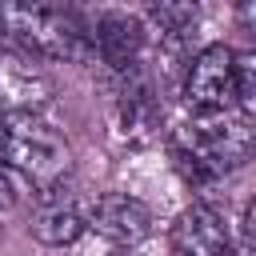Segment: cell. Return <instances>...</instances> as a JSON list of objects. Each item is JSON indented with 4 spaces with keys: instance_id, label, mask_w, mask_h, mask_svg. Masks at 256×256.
Wrapping results in <instances>:
<instances>
[{
    "instance_id": "obj_1",
    "label": "cell",
    "mask_w": 256,
    "mask_h": 256,
    "mask_svg": "<svg viewBox=\"0 0 256 256\" xmlns=\"http://www.w3.org/2000/svg\"><path fill=\"white\" fill-rule=\"evenodd\" d=\"M172 156L176 168L196 188L224 180V172L240 168L252 156V112L224 108V112L192 116L184 128L172 132Z\"/></svg>"
},
{
    "instance_id": "obj_2",
    "label": "cell",
    "mask_w": 256,
    "mask_h": 256,
    "mask_svg": "<svg viewBox=\"0 0 256 256\" xmlns=\"http://www.w3.org/2000/svg\"><path fill=\"white\" fill-rule=\"evenodd\" d=\"M0 44L28 60H92V36L72 12H64L52 0H0Z\"/></svg>"
},
{
    "instance_id": "obj_3",
    "label": "cell",
    "mask_w": 256,
    "mask_h": 256,
    "mask_svg": "<svg viewBox=\"0 0 256 256\" xmlns=\"http://www.w3.org/2000/svg\"><path fill=\"white\" fill-rule=\"evenodd\" d=\"M72 148L40 112H4L0 116V172L16 184L48 192L68 180Z\"/></svg>"
},
{
    "instance_id": "obj_4",
    "label": "cell",
    "mask_w": 256,
    "mask_h": 256,
    "mask_svg": "<svg viewBox=\"0 0 256 256\" xmlns=\"http://www.w3.org/2000/svg\"><path fill=\"white\" fill-rule=\"evenodd\" d=\"M232 48L228 44H208L200 48L188 68H184V104L192 116H208V112H224L236 108V80H232Z\"/></svg>"
},
{
    "instance_id": "obj_5",
    "label": "cell",
    "mask_w": 256,
    "mask_h": 256,
    "mask_svg": "<svg viewBox=\"0 0 256 256\" xmlns=\"http://www.w3.org/2000/svg\"><path fill=\"white\" fill-rule=\"evenodd\" d=\"M112 76V124L124 140L144 144L156 136L160 128V104H156V88L148 68H128V72H108Z\"/></svg>"
},
{
    "instance_id": "obj_6",
    "label": "cell",
    "mask_w": 256,
    "mask_h": 256,
    "mask_svg": "<svg viewBox=\"0 0 256 256\" xmlns=\"http://www.w3.org/2000/svg\"><path fill=\"white\" fill-rule=\"evenodd\" d=\"M84 220H88V228H96L104 240H112L120 248H132L144 236H152V208L128 192H104L88 208Z\"/></svg>"
},
{
    "instance_id": "obj_7",
    "label": "cell",
    "mask_w": 256,
    "mask_h": 256,
    "mask_svg": "<svg viewBox=\"0 0 256 256\" xmlns=\"http://www.w3.org/2000/svg\"><path fill=\"white\" fill-rule=\"evenodd\" d=\"M144 44H148V32L128 12H104L92 28V56H100V64L108 72L140 68L144 64Z\"/></svg>"
},
{
    "instance_id": "obj_8",
    "label": "cell",
    "mask_w": 256,
    "mask_h": 256,
    "mask_svg": "<svg viewBox=\"0 0 256 256\" xmlns=\"http://www.w3.org/2000/svg\"><path fill=\"white\" fill-rule=\"evenodd\" d=\"M52 100V80L20 52L0 44V116L4 112H40Z\"/></svg>"
},
{
    "instance_id": "obj_9",
    "label": "cell",
    "mask_w": 256,
    "mask_h": 256,
    "mask_svg": "<svg viewBox=\"0 0 256 256\" xmlns=\"http://www.w3.org/2000/svg\"><path fill=\"white\" fill-rule=\"evenodd\" d=\"M228 244V224L208 200L188 204L172 224V256H224Z\"/></svg>"
},
{
    "instance_id": "obj_10",
    "label": "cell",
    "mask_w": 256,
    "mask_h": 256,
    "mask_svg": "<svg viewBox=\"0 0 256 256\" xmlns=\"http://www.w3.org/2000/svg\"><path fill=\"white\" fill-rule=\"evenodd\" d=\"M60 188L64 184H56V188H48V192H36L40 196V208H36V216H32V236L40 240V244H48V248H64V244H76L80 236H84V228H88V220H84V212L68 200V196H60Z\"/></svg>"
},
{
    "instance_id": "obj_11",
    "label": "cell",
    "mask_w": 256,
    "mask_h": 256,
    "mask_svg": "<svg viewBox=\"0 0 256 256\" xmlns=\"http://www.w3.org/2000/svg\"><path fill=\"white\" fill-rule=\"evenodd\" d=\"M144 12L152 16V24L168 36H184L196 28V12L200 0H144Z\"/></svg>"
},
{
    "instance_id": "obj_12",
    "label": "cell",
    "mask_w": 256,
    "mask_h": 256,
    "mask_svg": "<svg viewBox=\"0 0 256 256\" xmlns=\"http://www.w3.org/2000/svg\"><path fill=\"white\" fill-rule=\"evenodd\" d=\"M232 80H236V108L256 112V52L232 56Z\"/></svg>"
},
{
    "instance_id": "obj_13",
    "label": "cell",
    "mask_w": 256,
    "mask_h": 256,
    "mask_svg": "<svg viewBox=\"0 0 256 256\" xmlns=\"http://www.w3.org/2000/svg\"><path fill=\"white\" fill-rule=\"evenodd\" d=\"M12 192H16V180H12V176H4V172H0V208H8V204H12V200H16V196H12Z\"/></svg>"
},
{
    "instance_id": "obj_14",
    "label": "cell",
    "mask_w": 256,
    "mask_h": 256,
    "mask_svg": "<svg viewBox=\"0 0 256 256\" xmlns=\"http://www.w3.org/2000/svg\"><path fill=\"white\" fill-rule=\"evenodd\" d=\"M224 256H252V244H244V240H240L236 248L228 244V248H224Z\"/></svg>"
}]
</instances>
